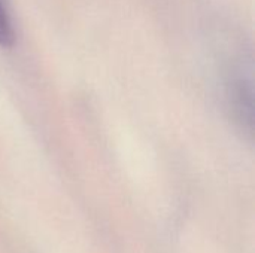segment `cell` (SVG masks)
<instances>
[{
    "mask_svg": "<svg viewBox=\"0 0 255 253\" xmlns=\"http://www.w3.org/2000/svg\"><path fill=\"white\" fill-rule=\"evenodd\" d=\"M224 100L230 118L241 131L253 134L254 130V86L253 69L245 66L239 57L226 69L224 76Z\"/></svg>",
    "mask_w": 255,
    "mask_h": 253,
    "instance_id": "obj_1",
    "label": "cell"
},
{
    "mask_svg": "<svg viewBox=\"0 0 255 253\" xmlns=\"http://www.w3.org/2000/svg\"><path fill=\"white\" fill-rule=\"evenodd\" d=\"M13 27L9 16V12L0 0V46H10L13 43Z\"/></svg>",
    "mask_w": 255,
    "mask_h": 253,
    "instance_id": "obj_2",
    "label": "cell"
}]
</instances>
